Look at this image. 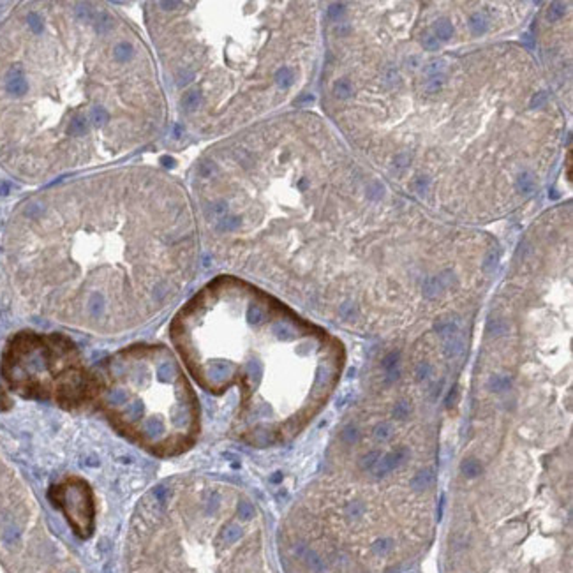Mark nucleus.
I'll list each match as a JSON object with an SVG mask.
<instances>
[{"instance_id": "f257e3e1", "label": "nucleus", "mask_w": 573, "mask_h": 573, "mask_svg": "<svg viewBox=\"0 0 573 573\" xmlns=\"http://www.w3.org/2000/svg\"><path fill=\"white\" fill-rule=\"evenodd\" d=\"M534 2H332L325 117L395 191L480 228L534 203L568 118L534 53Z\"/></svg>"}, {"instance_id": "f03ea898", "label": "nucleus", "mask_w": 573, "mask_h": 573, "mask_svg": "<svg viewBox=\"0 0 573 573\" xmlns=\"http://www.w3.org/2000/svg\"><path fill=\"white\" fill-rule=\"evenodd\" d=\"M199 233L187 187L154 166H120L44 187L15 206L2 249L43 314L97 335L152 321L191 284Z\"/></svg>"}, {"instance_id": "7ed1b4c3", "label": "nucleus", "mask_w": 573, "mask_h": 573, "mask_svg": "<svg viewBox=\"0 0 573 573\" xmlns=\"http://www.w3.org/2000/svg\"><path fill=\"white\" fill-rule=\"evenodd\" d=\"M149 43L106 2H22L0 23V168L39 185L113 164L166 129Z\"/></svg>"}, {"instance_id": "20e7f679", "label": "nucleus", "mask_w": 573, "mask_h": 573, "mask_svg": "<svg viewBox=\"0 0 573 573\" xmlns=\"http://www.w3.org/2000/svg\"><path fill=\"white\" fill-rule=\"evenodd\" d=\"M321 6L147 2L143 16L164 94L185 131L219 141L293 106L323 58Z\"/></svg>"}, {"instance_id": "39448f33", "label": "nucleus", "mask_w": 573, "mask_h": 573, "mask_svg": "<svg viewBox=\"0 0 573 573\" xmlns=\"http://www.w3.org/2000/svg\"><path fill=\"white\" fill-rule=\"evenodd\" d=\"M171 339L208 395H235L240 421L265 432L312 418L344 367L339 339L233 275L212 280L180 309Z\"/></svg>"}, {"instance_id": "423d86ee", "label": "nucleus", "mask_w": 573, "mask_h": 573, "mask_svg": "<svg viewBox=\"0 0 573 573\" xmlns=\"http://www.w3.org/2000/svg\"><path fill=\"white\" fill-rule=\"evenodd\" d=\"M443 573H571L569 474L476 469L460 478Z\"/></svg>"}, {"instance_id": "0eeeda50", "label": "nucleus", "mask_w": 573, "mask_h": 573, "mask_svg": "<svg viewBox=\"0 0 573 573\" xmlns=\"http://www.w3.org/2000/svg\"><path fill=\"white\" fill-rule=\"evenodd\" d=\"M129 573H275L256 506L237 490L187 481L156 492L129 543Z\"/></svg>"}, {"instance_id": "6e6552de", "label": "nucleus", "mask_w": 573, "mask_h": 573, "mask_svg": "<svg viewBox=\"0 0 573 573\" xmlns=\"http://www.w3.org/2000/svg\"><path fill=\"white\" fill-rule=\"evenodd\" d=\"M94 393L122 418L164 432V420L178 432L194 418V395L177 358L161 346H134L103 365Z\"/></svg>"}, {"instance_id": "1a4fd4ad", "label": "nucleus", "mask_w": 573, "mask_h": 573, "mask_svg": "<svg viewBox=\"0 0 573 573\" xmlns=\"http://www.w3.org/2000/svg\"><path fill=\"white\" fill-rule=\"evenodd\" d=\"M531 20L536 58L566 111H571V2H545Z\"/></svg>"}, {"instance_id": "9d476101", "label": "nucleus", "mask_w": 573, "mask_h": 573, "mask_svg": "<svg viewBox=\"0 0 573 573\" xmlns=\"http://www.w3.org/2000/svg\"><path fill=\"white\" fill-rule=\"evenodd\" d=\"M15 6L16 2H0V23L8 18V15L15 9Z\"/></svg>"}]
</instances>
